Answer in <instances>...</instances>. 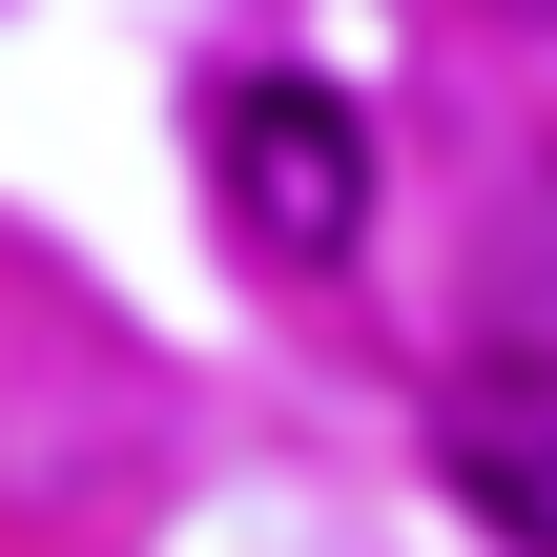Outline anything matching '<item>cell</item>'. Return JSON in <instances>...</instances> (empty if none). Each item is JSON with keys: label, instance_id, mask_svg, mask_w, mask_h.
Listing matches in <instances>:
<instances>
[{"label": "cell", "instance_id": "1", "mask_svg": "<svg viewBox=\"0 0 557 557\" xmlns=\"http://www.w3.org/2000/svg\"><path fill=\"white\" fill-rule=\"evenodd\" d=\"M207 186H227V227H248L269 269H351V248H372V124H351L331 83H289V62L207 83Z\"/></svg>", "mask_w": 557, "mask_h": 557}, {"label": "cell", "instance_id": "2", "mask_svg": "<svg viewBox=\"0 0 557 557\" xmlns=\"http://www.w3.org/2000/svg\"><path fill=\"white\" fill-rule=\"evenodd\" d=\"M434 475H455V517H475V537L557 557V372H455V413H434Z\"/></svg>", "mask_w": 557, "mask_h": 557}, {"label": "cell", "instance_id": "3", "mask_svg": "<svg viewBox=\"0 0 557 557\" xmlns=\"http://www.w3.org/2000/svg\"><path fill=\"white\" fill-rule=\"evenodd\" d=\"M475 21H537V41H557V0H475Z\"/></svg>", "mask_w": 557, "mask_h": 557}]
</instances>
